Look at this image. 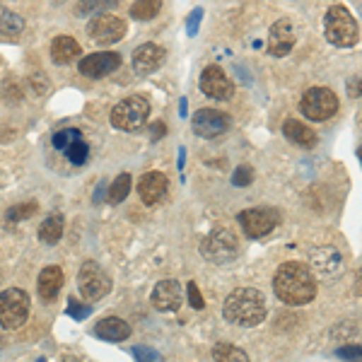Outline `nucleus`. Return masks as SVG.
Segmentation results:
<instances>
[{"mask_svg": "<svg viewBox=\"0 0 362 362\" xmlns=\"http://www.w3.org/2000/svg\"><path fill=\"white\" fill-rule=\"evenodd\" d=\"M273 290L280 302L290 307H302L317 297V278L305 264H283L278 268L276 280H273Z\"/></svg>", "mask_w": 362, "mask_h": 362, "instance_id": "obj_1", "label": "nucleus"}, {"mask_svg": "<svg viewBox=\"0 0 362 362\" xmlns=\"http://www.w3.org/2000/svg\"><path fill=\"white\" fill-rule=\"evenodd\" d=\"M223 314L230 324L244 326V329H254L266 319V300L259 290L254 288H237L235 293L225 300Z\"/></svg>", "mask_w": 362, "mask_h": 362, "instance_id": "obj_2", "label": "nucleus"}, {"mask_svg": "<svg viewBox=\"0 0 362 362\" xmlns=\"http://www.w3.org/2000/svg\"><path fill=\"white\" fill-rule=\"evenodd\" d=\"M324 34L334 46L350 49V46H355L360 39L358 20L350 15L348 8H343V5H334V8H329V13H326V17H324Z\"/></svg>", "mask_w": 362, "mask_h": 362, "instance_id": "obj_3", "label": "nucleus"}, {"mask_svg": "<svg viewBox=\"0 0 362 362\" xmlns=\"http://www.w3.org/2000/svg\"><path fill=\"white\" fill-rule=\"evenodd\" d=\"M150 119V104L145 97H126L112 109V124L119 131H140Z\"/></svg>", "mask_w": 362, "mask_h": 362, "instance_id": "obj_4", "label": "nucleus"}, {"mask_svg": "<svg viewBox=\"0 0 362 362\" xmlns=\"http://www.w3.org/2000/svg\"><path fill=\"white\" fill-rule=\"evenodd\" d=\"M300 109L309 121H326L338 112V97L329 87H312L302 95Z\"/></svg>", "mask_w": 362, "mask_h": 362, "instance_id": "obj_5", "label": "nucleus"}, {"mask_svg": "<svg viewBox=\"0 0 362 362\" xmlns=\"http://www.w3.org/2000/svg\"><path fill=\"white\" fill-rule=\"evenodd\" d=\"M29 319V295L25 290L10 288L0 293V326L3 329H20Z\"/></svg>", "mask_w": 362, "mask_h": 362, "instance_id": "obj_6", "label": "nucleus"}, {"mask_svg": "<svg viewBox=\"0 0 362 362\" xmlns=\"http://www.w3.org/2000/svg\"><path fill=\"white\" fill-rule=\"evenodd\" d=\"M78 290L83 293L85 300L97 302L112 293V278L97 261H87L78 273Z\"/></svg>", "mask_w": 362, "mask_h": 362, "instance_id": "obj_7", "label": "nucleus"}, {"mask_svg": "<svg viewBox=\"0 0 362 362\" xmlns=\"http://www.w3.org/2000/svg\"><path fill=\"white\" fill-rule=\"evenodd\" d=\"M201 251L210 264H230L239 254L237 237L230 230H213L201 242Z\"/></svg>", "mask_w": 362, "mask_h": 362, "instance_id": "obj_8", "label": "nucleus"}, {"mask_svg": "<svg viewBox=\"0 0 362 362\" xmlns=\"http://www.w3.org/2000/svg\"><path fill=\"white\" fill-rule=\"evenodd\" d=\"M239 227L244 230V235L249 239H259L273 232V227L278 225V213L273 208H249L242 210L237 215Z\"/></svg>", "mask_w": 362, "mask_h": 362, "instance_id": "obj_9", "label": "nucleus"}, {"mask_svg": "<svg viewBox=\"0 0 362 362\" xmlns=\"http://www.w3.org/2000/svg\"><path fill=\"white\" fill-rule=\"evenodd\" d=\"M51 143H54V148L58 153L66 155L75 167H83L87 162V157H90V145H87L85 136L78 128H63V131L56 133Z\"/></svg>", "mask_w": 362, "mask_h": 362, "instance_id": "obj_10", "label": "nucleus"}, {"mask_svg": "<svg viewBox=\"0 0 362 362\" xmlns=\"http://www.w3.org/2000/svg\"><path fill=\"white\" fill-rule=\"evenodd\" d=\"M87 34L97 44H116L126 37V22L116 15H97L87 25Z\"/></svg>", "mask_w": 362, "mask_h": 362, "instance_id": "obj_11", "label": "nucleus"}, {"mask_svg": "<svg viewBox=\"0 0 362 362\" xmlns=\"http://www.w3.org/2000/svg\"><path fill=\"white\" fill-rule=\"evenodd\" d=\"M232 119L218 109H198L194 114V133L201 138H218L230 128Z\"/></svg>", "mask_w": 362, "mask_h": 362, "instance_id": "obj_12", "label": "nucleus"}, {"mask_svg": "<svg viewBox=\"0 0 362 362\" xmlns=\"http://www.w3.org/2000/svg\"><path fill=\"white\" fill-rule=\"evenodd\" d=\"M121 66V56L114 54V51H97V54H90L80 61V73L85 78H92V80H99V78H107L112 75L116 68Z\"/></svg>", "mask_w": 362, "mask_h": 362, "instance_id": "obj_13", "label": "nucleus"}, {"mask_svg": "<svg viewBox=\"0 0 362 362\" xmlns=\"http://www.w3.org/2000/svg\"><path fill=\"white\" fill-rule=\"evenodd\" d=\"M201 90L210 99H230L235 95V83L227 78L220 66H208L201 73Z\"/></svg>", "mask_w": 362, "mask_h": 362, "instance_id": "obj_14", "label": "nucleus"}, {"mask_svg": "<svg viewBox=\"0 0 362 362\" xmlns=\"http://www.w3.org/2000/svg\"><path fill=\"white\" fill-rule=\"evenodd\" d=\"M184 302V290H181L179 280H160L153 290V307L157 312H177Z\"/></svg>", "mask_w": 362, "mask_h": 362, "instance_id": "obj_15", "label": "nucleus"}, {"mask_svg": "<svg viewBox=\"0 0 362 362\" xmlns=\"http://www.w3.org/2000/svg\"><path fill=\"white\" fill-rule=\"evenodd\" d=\"M293 46H295V27H293V22H290L288 17L273 22L271 37H268V51H271V56H276V58L288 56L290 51H293Z\"/></svg>", "mask_w": 362, "mask_h": 362, "instance_id": "obj_16", "label": "nucleus"}, {"mask_svg": "<svg viewBox=\"0 0 362 362\" xmlns=\"http://www.w3.org/2000/svg\"><path fill=\"white\" fill-rule=\"evenodd\" d=\"M167 186L169 181L162 172H148L143 174L138 181V196L140 201L145 203V206H155V203H160L162 198L167 196Z\"/></svg>", "mask_w": 362, "mask_h": 362, "instance_id": "obj_17", "label": "nucleus"}, {"mask_svg": "<svg viewBox=\"0 0 362 362\" xmlns=\"http://www.w3.org/2000/svg\"><path fill=\"white\" fill-rule=\"evenodd\" d=\"M165 49L162 46H157L153 42L138 46L136 51H133V68H136L138 75H150L155 73L157 68L165 63Z\"/></svg>", "mask_w": 362, "mask_h": 362, "instance_id": "obj_18", "label": "nucleus"}, {"mask_svg": "<svg viewBox=\"0 0 362 362\" xmlns=\"http://www.w3.org/2000/svg\"><path fill=\"white\" fill-rule=\"evenodd\" d=\"M63 283H66V276H63V271L58 266H46L42 273H39V297H42L44 302H54L58 293H61Z\"/></svg>", "mask_w": 362, "mask_h": 362, "instance_id": "obj_19", "label": "nucleus"}, {"mask_svg": "<svg viewBox=\"0 0 362 362\" xmlns=\"http://www.w3.org/2000/svg\"><path fill=\"white\" fill-rule=\"evenodd\" d=\"M95 336L102 338V341L121 343V341H126V338L131 336V326H128L126 321L119 319V317H107V319L97 321Z\"/></svg>", "mask_w": 362, "mask_h": 362, "instance_id": "obj_20", "label": "nucleus"}, {"mask_svg": "<svg viewBox=\"0 0 362 362\" xmlns=\"http://www.w3.org/2000/svg\"><path fill=\"white\" fill-rule=\"evenodd\" d=\"M80 54H83V49H80V44L75 42L73 37L63 34V37H56L54 42H51V58H54V63H58V66L78 61Z\"/></svg>", "mask_w": 362, "mask_h": 362, "instance_id": "obj_21", "label": "nucleus"}, {"mask_svg": "<svg viewBox=\"0 0 362 362\" xmlns=\"http://www.w3.org/2000/svg\"><path fill=\"white\" fill-rule=\"evenodd\" d=\"M283 133L285 138L290 140V143L300 145V148H314L317 145V133L312 131L307 124H302V121H295V119H288L283 124Z\"/></svg>", "mask_w": 362, "mask_h": 362, "instance_id": "obj_22", "label": "nucleus"}, {"mask_svg": "<svg viewBox=\"0 0 362 362\" xmlns=\"http://www.w3.org/2000/svg\"><path fill=\"white\" fill-rule=\"evenodd\" d=\"M63 227H66V218L63 215L58 213L49 215L42 223V227H39V239L44 244H49V247H54V244H58V239L63 237Z\"/></svg>", "mask_w": 362, "mask_h": 362, "instance_id": "obj_23", "label": "nucleus"}, {"mask_svg": "<svg viewBox=\"0 0 362 362\" xmlns=\"http://www.w3.org/2000/svg\"><path fill=\"white\" fill-rule=\"evenodd\" d=\"M312 261L319 266V271L324 273H331L341 266V254L331 247H321V249H314L312 251Z\"/></svg>", "mask_w": 362, "mask_h": 362, "instance_id": "obj_24", "label": "nucleus"}, {"mask_svg": "<svg viewBox=\"0 0 362 362\" xmlns=\"http://www.w3.org/2000/svg\"><path fill=\"white\" fill-rule=\"evenodd\" d=\"M162 10V0H136L131 8V17L133 20H140V22H148V20H155Z\"/></svg>", "mask_w": 362, "mask_h": 362, "instance_id": "obj_25", "label": "nucleus"}, {"mask_svg": "<svg viewBox=\"0 0 362 362\" xmlns=\"http://www.w3.org/2000/svg\"><path fill=\"white\" fill-rule=\"evenodd\" d=\"M213 358L215 362H249V355L232 343H218L213 348Z\"/></svg>", "mask_w": 362, "mask_h": 362, "instance_id": "obj_26", "label": "nucleus"}, {"mask_svg": "<svg viewBox=\"0 0 362 362\" xmlns=\"http://www.w3.org/2000/svg\"><path fill=\"white\" fill-rule=\"evenodd\" d=\"M0 29H3L5 34H20L22 29H25V20H22L20 15L10 13V10L0 8Z\"/></svg>", "mask_w": 362, "mask_h": 362, "instance_id": "obj_27", "label": "nucleus"}, {"mask_svg": "<svg viewBox=\"0 0 362 362\" xmlns=\"http://www.w3.org/2000/svg\"><path fill=\"white\" fill-rule=\"evenodd\" d=\"M128 191H131V174H119V177L114 179L112 189H109V201L121 203L128 196Z\"/></svg>", "mask_w": 362, "mask_h": 362, "instance_id": "obj_28", "label": "nucleus"}, {"mask_svg": "<svg viewBox=\"0 0 362 362\" xmlns=\"http://www.w3.org/2000/svg\"><path fill=\"white\" fill-rule=\"evenodd\" d=\"M39 210V206L34 201H29L27 206L22 203V206H15V208H10L8 210V220H13V223H20V220H27V218H32L34 213Z\"/></svg>", "mask_w": 362, "mask_h": 362, "instance_id": "obj_29", "label": "nucleus"}, {"mask_svg": "<svg viewBox=\"0 0 362 362\" xmlns=\"http://www.w3.org/2000/svg\"><path fill=\"white\" fill-rule=\"evenodd\" d=\"M133 355H136V362H165V360H162V355L157 353L155 348H148V346L133 348Z\"/></svg>", "mask_w": 362, "mask_h": 362, "instance_id": "obj_30", "label": "nucleus"}, {"mask_svg": "<svg viewBox=\"0 0 362 362\" xmlns=\"http://www.w3.org/2000/svg\"><path fill=\"white\" fill-rule=\"evenodd\" d=\"M232 181H235V186H249L251 181H254V169H251L249 165L237 167V172H235V177H232Z\"/></svg>", "mask_w": 362, "mask_h": 362, "instance_id": "obj_31", "label": "nucleus"}, {"mask_svg": "<svg viewBox=\"0 0 362 362\" xmlns=\"http://www.w3.org/2000/svg\"><path fill=\"white\" fill-rule=\"evenodd\" d=\"M336 355L346 362H360L362 360V350L360 346H346V348H338Z\"/></svg>", "mask_w": 362, "mask_h": 362, "instance_id": "obj_32", "label": "nucleus"}, {"mask_svg": "<svg viewBox=\"0 0 362 362\" xmlns=\"http://www.w3.org/2000/svg\"><path fill=\"white\" fill-rule=\"evenodd\" d=\"M90 312H92L90 305H80L75 297H70V305H68V314H70V317H73V319H85Z\"/></svg>", "mask_w": 362, "mask_h": 362, "instance_id": "obj_33", "label": "nucleus"}, {"mask_svg": "<svg viewBox=\"0 0 362 362\" xmlns=\"http://www.w3.org/2000/svg\"><path fill=\"white\" fill-rule=\"evenodd\" d=\"M189 302H191V307L194 309H203L206 307V300H203V295H201V290H198V285L196 283H189Z\"/></svg>", "mask_w": 362, "mask_h": 362, "instance_id": "obj_34", "label": "nucleus"}, {"mask_svg": "<svg viewBox=\"0 0 362 362\" xmlns=\"http://www.w3.org/2000/svg\"><path fill=\"white\" fill-rule=\"evenodd\" d=\"M201 17H203V10H201V8L194 10V13L189 15V20H186V32H189V37H194V34L198 32V25H201Z\"/></svg>", "mask_w": 362, "mask_h": 362, "instance_id": "obj_35", "label": "nucleus"}, {"mask_svg": "<svg viewBox=\"0 0 362 362\" xmlns=\"http://www.w3.org/2000/svg\"><path fill=\"white\" fill-rule=\"evenodd\" d=\"M104 3H112V0H83L80 8H78V13L85 15V13H90V10H97V5H104Z\"/></svg>", "mask_w": 362, "mask_h": 362, "instance_id": "obj_36", "label": "nucleus"}, {"mask_svg": "<svg viewBox=\"0 0 362 362\" xmlns=\"http://www.w3.org/2000/svg\"><path fill=\"white\" fill-rule=\"evenodd\" d=\"M360 78H353V80H350V83H348V95L350 97H360Z\"/></svg>", "mask_w": 362, "mask_h": 362, "instance_id": "obj_37", "label": "nucleus"}, {"mask_svg": "<svg viewBox=\"0 0 362 362\" xmlns=\"http://www.w3.org/2000/svg\"><path fill=\"white\" fill-rule=\"evenodd\" d=\"M165 131H167L165 124H162V121H157V124L153 126V140H155L157 136H165Z\"/></svg>", "mask_w": 362, "mask_h": 362, "instance_id": "obj_38", "label": "nucleus"}, {"mask_svg": "<svg viewBox=\"0 0 362 362\" xmlns=\"http://www.w3.org/2000/svg\"><path fill=\"white\" fill-rule=\"evenodd\" d=\"M61 362H80L78 358H75V355H63V360Z\"/></svg>", "mask_w": 362, "mask_h": 362, "instance_id": "obj_39", "label": "nucleus"}]
</instances>
